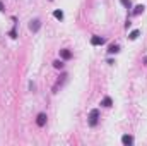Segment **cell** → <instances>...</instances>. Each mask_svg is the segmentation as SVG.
<instances>
[{"mask_svg":"<svg viewBox=\"0 0 147 146\" xmlns=\"http://www.w3.org/2000/svg\"><path fill=\"white\" fill-rule=\"evenodd\" d=\"M98 120H99V110L92 108L89 112V126H91V127H96V126H98Z\"/></svg>","mask_w":147,"mask_h":146,"instance_id":"cell-1","label":"cell"},{"mask_svg":"<svg viewBox=\"0 0 147 146\" xmlns=\"http://www.w3.org/2000/svg\"><path fill=\"white\" fill-rule=\"evenodd\" d=\"M39 28H41V21H39V19H33V21L29 23V31H31V33H38Z\"/></svg>","mask_w":147,"mask_h":146,"instance_id":"cell-2","label":"cell"},{"mask_svg":"<svg viewBox=\"0 0 147 146\" xmlns=\"http://www.w3.org/2000/svg\"><path fill=\"white\" fill-rule=\"evenodd\" d=\"M105 38L103 36H92L91 38V45H94V46H99V45H105Z\"/></svg>","mask_w":147,"mask_h":146,"instance_id":"cell-3","label":"cell"},{"mask_svg":"<svg viewBox=\"0 0 147 146\" xmlns=\"http://www.w3.org/2000/svg\"><path fill=\"white\" fill-rule=\"evenodd\" d=\"M46 113H38V117H36V124L39 126V127H43L45 124H46Z\"/></svg>","mask_w":147,"mask_h":146,"instance_id":"cell-4","label":"cell"},{"mask_svg":"<svg viewBox=\"0 0 147 146\" xmlns=\"http://www.w3.org/2000/svg\"><path fill=\"white\" fill-rule=\"evenodd\" d=\"M60 57L63 60H69V59H72V52L69 48H63V50H60Z\"/></svg>","mask_w":147,"mask_h":146,"instance_id":"cell-5","label":"cell"},{"mask_svg":"<svg viewBox=\"0 0 147 146\" xmlns=\"http://www.w3.org/2000/svg\"><path fill=\"white\" fill-rule=\"evenodd\" d=\"M121 145H125V146H130V145H134V138H132V136H128V134H125V136H121Z\"/></svg>","mask_w":147,"mask_h":146,"instance_id":"cell-6","label":"cell"},{"mask_svg":"<svg viewBox=\"0 0 147 146\" xmlns=\"http://www.w3.org/2000/svg\"><path fill=\"white\" fill-rule=\"evenodd\" d=\"M12 21H14V26H12V29H10V38H17V19L12 17Z\"/></svg>","mask_w":147,"mask_h":146,"instance_id":"cell-7","label":"cell"},{"mask_svg":"<svg viewBox=\"0 0 147 146\" xmlns=\"http://www.w3.org/2000/svg\"><path fill=\"white\" fill-rule=\"evenodd\" d=\"M118 52H120V45H116V43H115V45H110V46H108V53H110V55L118 53Z\"/></svg>","mask_w":147,"mask_h":146,"instance_id":"cell-8","label":"cell"},{"mask_svg":"<svg viewBox=\"0 0 147 146\" xmlns=\"http://www.w3.org/2000/svg\"><path fill=\"white\" fill-rule=\"evenodd\" d=\"M101 105H103V107H106V108H110L111 105H113V100H111L110 96H105V98H103V102H101Z\"/></svg>","mask_w":147,"mask_h":146,"instance_id":"cell-9","label":"cell"},{"mask_svg":"<svg viewBox=\"0 0 147 146\" xmlns=\"http://www.w3.org/2000/svg\"><path fill=\"white\" fill-rule=\"evenodd\" d=\"M144 9H146L144 5H137V7L132 10V16H139V14H142V12H144Z\"/></svg>","mask_w":147,"mask_h":146,"instance_id":"cell-10","label":"cell"},{"mask_svg":"<svg viewBox=\"0 0 147 146\" xmlns=\"http://www.w3.org/2000/svg\"><path fill=\"white\" fill-rule=\"evenodd\" d=\"M139 35H140V31H139V29H134V31H132V33L128 35V38H130V40L134 41V40H137V38H139Z\"/></svg>","mask_w":147,"mask_h":146,"instance_id":"cell-11","label":"cell"},{"mask_svg":"<svg viewBox=\"0 0 147 146\" xmlns=\"http://www.w3.org/2000/svg\"><path fill=\"white\" fill-rule=\"evenodd\" d=\"M53 16H55L58 21H62V19H63V12H62V10H55V12H53Z\"/></svg>","mask_w":147,"mask_h":146,"instance_id":"cell-12","label":"cell"},{"mask_svg":"<svg viewBox=\"0 0 147 146\" xmlns=\"http://www.w3.org/2000/svg\"><path fill=\"white\" fill-rule=\"evenodd\" d=\"M53 67H55V69H63V62H62V60H55V62H53Z\"/></svg>","mask_w":147,"mask_h":146,"instance_id":"cell-13","label":"cell"},{"mask_svg":"<svg viewBox=\"0 0 147 146\" xmlns=\"http://www.w3.org/2000/svg\"><path fill=\"white\" fill-rule=\"evenodd\" d=\"M120 2H121L127 9H132V2H130V0H120Z\"/></svg>","mask_w":147,"mask_h":146,"instance_id":"cell-14","label":"cell"},{"mask_svg":"<svg viewBox=\"0 0 147 146\" xmlns=\"http://www.w3.org/2000/svg\"><path fill=\"white\" fill-rule=\"evenodd\" d=\"M34 88H36V86H34V83L31 81V83H29V89H31V91H34Z\"/></svg>","mask_w":147,"mask_h":146,"instance_id":"cell-15","label":"cell"},{"mask_svg":"<svg viewBox=\"0 0 147 146\" xmlns=\"http://www.w3.org/2000/svg\"><path fill=\"white\" fill-rule=\"evenodd\" d=\"M130 24H132V23H130V19H127V23H125V28L128 29V28H130Z\"/></svg>","mask_w":147,"mask_h":146,"instance_id":"cell-16","label":"cell"},{"mask_svg":"<svg viewBox=\"0 0 147 146\" xmlns=\"http://www.w3.org/2000/svg\"><path fill=\"white\" fill-rule=\"evenodd\" d=\"M0 10H3V5H2V2H0Z\"/></svg>","mask_w":147,"mask_h":146,"instance_id":"cell-17","label":"cell"},{"mask_svg":"<svg viewBox=\"0 0 147 146\" xmlns=\"http://www.w3.org/2000/svg\"><path fill=\"white\" fill-rule=\"evenodd\" d=\"M144 64H147V57H144Z\"/></svg>","mask_w":147,"mask_h":146,"instance_id":"cell-18","label":"cell"}]
</instances>
